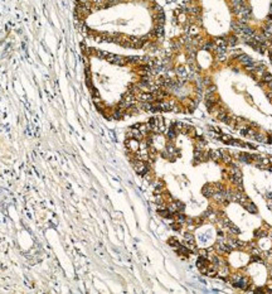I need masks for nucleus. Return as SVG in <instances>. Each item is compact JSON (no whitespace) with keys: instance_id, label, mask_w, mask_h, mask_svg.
<instances>
[{"instance_id":"f257e3e1","label":"nucleus","mask_w":272,"mask_h":294,"mask_svg":"<svg viewBox=\"0 0 272 294\" xmlns=\"http://www.w3.org/2000/svg\"><path fill=\"white\" fill-rule=\"evenodd\" d=\"M249 283H251V282H249V279L243 275V277L241 278L238 282H233V283H232V285H233L234 288H237V289H241V290H246Z\"/></svg>"},{"instance_id":"f03ea898","label":"nucleus","mask_w":272,"mask_h":294,"mask_svg":"<svg viewBox=\"0 0 272 294\" xmlns=\"http://www.w3.org/2000/svg\"><path fill=\"white\" fill-rule=\"evenodd\" d=\"M219 151H221V160L226 164V166H229V164L233 163V157H232V154L227 149H219Z\"/></svg>"},{"instance_id":"7ed1b4c3","label":"nucleus","mask_w":272,"mask_h":294,"mask_svg":"<svg viewBox=\"0 0 272 294\" xmlns=\"http://www.w3.org/2000/svg\"><path fill=\"white\" fill-rule=\"evenodd\" d=\"M236 61L239 62V63L242 65L243 67H244V66H248V65H253V63L256 62L255 60H252L248 54H246V53H242V54H239L237 58H236Z\"/></svg>"},{"instance_id":"20e7f679","label":"nucleus","mask_w":272,"mask_h":294,"mask_svg":"<svg viewBox=\"0 0 272 294\" xmlns=\"http://www.w3.org/2000/svg\"><path fill=\"white\" fill-rule=\"evenodd\" d=\"M214 193H216V188H214V186H213V184L207 183V184L203 186V188H202V194L204 196V197L212 198V196L214 194Z\"/></svg>"},{"instance_id":"39448f33","label":"nucleus","mask_w":272,"mask_h":294,"mask_svg":"<svg viewBox=\"0 0 272 294\" xmlns=\"http://www.w3.org/2000/svg\"><path fill=\"white\" fill-rule=\"evenodd\" d=\"M241 163H244V164H251L252 163V154L246 153V151H241L238 158H237Z\"/></svg>"},{"instance_id":"423d86ee","label":"nucleus","mask_w":272,"mask_h":294,"mask_svg":"<svg viewBox=\"0 0 272 294\" xmlns=\"http://www.w3.org/2000/svg\"><path fill=\"white\" fill-rule=\"evenodd\" d=\"M267 138H268V135L265 134L263 131H256L252 139L256 141H261V143H267Z\"/></svg>"},{"instance_id":"0eeeda50","label":"nucleus","mask_w":272,"mask_h":294,"mask_svg":"<svg viewBox=\"0 0 272 294\" xmlns=\"http://www.w3.org/2000/svg\"><path fill=\"white\" fill-rule=\"evenodd\" d=\"M267 232H268V231L262 226V227H260V229H256L255 231H253V236H255L256 239H263V237L267 236Z\"/></svg>"},{"instance_id":"6e6552de","label":"nucleus","mask_w":272,"mask_h":294,"mask_svg":"<svg viewBox=\"0 0 272 294\" xmlns=\"http://www.w3.org/2000/svg\"><path fill=\"white\" fill-rule=\"evenodd\" d=\"M209 151V159L213 160V162H219L221 160V151L219 149H212L208 150Z\"/></svg>"},{"instance_id":"1a4fd4ad","label":"nucleus","mask_w":272,"mask_h":294,"mask_svg":"<svg viewBox=\"0 0 272 294\" xmlns=\"http://www.w3.org/2000/svg\"><path fill=\"white\" fill-rule=\"evenodd\" d=\"M243 208L246 210L247 212H249V213H253V215H256V213H258V208L256 207V204L253 203L252 201H249V202H247L246 204L243 206Z\"/></svg>"},{"instance_id":"9d476101","label":"nucleus","mask_w":272,"mask_h":294,"mask_svg":"<svg viewBox=\"0 0 272 294\" xmlns=\"http://www.w3.org/2000/svg\"><path fill=\"white\" fill-rule=\"evenodd\" d=\"M226 41H227L228 47H234V46H237V43H238V37L236 34H231V35H227Z\"/></svg>"},{"instance_id":"9b49d317","label":"nucleus","mask_w":272,"mask_h":294,"mask_svg":"<svg viewBox=\"0 0 272 294\" xmlns=\"http://www.w3.org/2000/svg\"><path fill=\"white\" fill-rule=\"evenodd\" d=\"M227 231L229 232V235H233V236H237V235L241 234L239 227H238L237 225H234V224H232V225L228 227V229H227Z\"/></svg>"},{"instance_id":"f8f14e48","label":"nucleus","mask_w":272,"mask_h":294,"mask_svg":"<svg viewBox=\"0 0 272 294\" xmlns=\"http://www.w3.org/2000/svg\"><path fill=\"white\" fill-rule=\"evenodd\" d=\"M261 81L262 82H265L266 85L268 83V82H271L272 81V73L271 72H268V71H265L263 72V75H262V77H261Z\"/></svg>"},{"instance_id":"ddd939ff","label":"nucleus","mask_w":272,"mask_h":294,"mask_svg":"<svg viewBox=\"0 0 272 294\" xmlns=\"http://www.w3.org/2000/svg\"><path fill=\"white\" fill-rule=\"evenodd\" d=\"M168 244H169V246H171V247L174 249V250H176V249L180 246V244H181V242L178 241V240H176L175 237H170V239L168 240Z\"/></svg>"},{"instance_id":"4468645a","label":"nucleus","mask_w":272,"mask_h":294,"mask_svg":"<svg viewBox=\"0 0 272 294\" xmlns=\"http://www.w3.org/2000/svg\"><path fill=\"white\" fill-rule=\"evenodd\" d=\"M216 91H217V86L212 83V85H209V86L206 87V91H204V96H206V95H213V93H216Z\"/></svg>"},{"instance_id":"2eb2a0df","label":"nucleus","mask_w":272,"mask_h":294,"mask_svg":"<svg viewBox=\"0 0 272 294\" xmlns=\"http://www.w3.org/2000/svg\"><path fill=\"white\" fill-rule=\"evenodd\" d=\"M217 139L222 140L223 143H227V141L231 140V139H233V138H232V135H229V134H219V135H218Z\"/></svg>"},{"instance_id":"dca6fc26","label":"nucleus","mask_w":272,"mask_h":294,"mask_svg":"<svg viewBox=\"0 0 272 294\" xmlns=\"http://www.w3.org/2000/svg\"><path fill=\"white\" fill-rule=\"evenodd\" d=\"M183 237H184V241H191V240H194V236H193V232L191 231H186V232H184V235H183Z\"/></svg>"},{"instance_id":"f3484780","label":"nucleus","mask_w":272,"mask_h":294,"mask_svg":"<svg viewBox=\"0 0 272 294\" xmlns=\"http://www.w3.org/2000/svg\"><path fill=\"white\" fill-rule=\"evenodd\" d=\"M249 261L251 262H261V264H263L265 260H262L261 255H252L251 259H249Z\"/></svg>"},{"instance_id":"a211bd4d","label":"nucleus","mask_w":272,"mask_h":294,"mask_svg":"<svg viewBox=\"0 0 272 294\" xmlns=\"http://www.w3.org/2000/svg\"><path fill=\"white\" fill-rule=\"evenodd\" d=\"M198 255L208 259V250H206V249H198Z\"/></svg>"},{"instance_id":"6ab92c4d","label":"nucleus","mask_w":272,"mask_h":294,"mask_svg":"<svg viewBox=\"0 0 272 294\" xmlns=\"http://www.w3.org/2000/svg\"><path fill=\"white\" fill-rule=\"evenodd\" d=\"M194 224H195V226H202L203 224H204V219H203V217L202 216H200V217H197V219H194Z\"/></svg>"},{"instance_id":"aec40b11","label":"nucleus","mask_w":272,"mask_h":294,"mask_svg":"<svg viewBox=\"0 0 272 294\" xmlns=\"http://www.w3.org/2000/svg\"><path fill=\"white\" fill-rule=\"evenodd\" d=\"M266 86H267V87H268V90H272V81H271V82H268V83H267V85H266Z\"/></svg>"},{"instance_id":"412c9836","label":"nucleus","mask_w":272,"mask_h":294,"mask_svg":"<svg viewBox=\"0 0 272 294\" xmlns=\"http://www.w3.org/2000/svg\"><path fill=\"white\" fill-rule=\"evenodd\" d=\"M267 236H268L270 239H272V230L270 231V232H267Z\"/></svg>"},{"instance_id":"4be33fe9","label":"nucleus","mask_w":272,"mask_h":294,"mask_svg":"<svg viewBox=\"0 0 272 294\" xmlns=\"http://www.w3.org/2000/svg\"><path fill=\"white\" fill-rule=\"evenodd\" d=\"M268 14H272V3L270 4V11H268Z\"/></svg>"},{"instance_id":"5701e85b","label":"nucleus","mask_w":272,"mask_h":294,"mask_svg":"<svg viewBox=\"0 0 272 294\" xmlns=\"http://www.w3.org/2000/svg\"><path fill=\"white\" fill-rule=\"evenodd\" d=\"M267 197H268V198H272V193L268 192V193H267Z\"/></svg>"},{"instance_id":"b1692460","label":"nucleus","mask_w":272,"mask_h":294,"mask_svg":"<svg viewBox=\"0 0 272 294\" xmlns=\"http://www.w3.org/2000/svg\"><path fill=\"white\" fill-rule=\"evenodd\" d=\"M270 278L272 279V266H271V270H270Z\"/></svg>"},{"instance_id":"393cba45","label":"nucleus","mask_w":272,"mask_h":294,"mask_svg":"<svg viewBox=\"0 0 272 294\" xmlns=\"http://www.w3.org/2000/svg\"><path fill=\"white\" fill-rule=\"evenodd\" d=\"M271 3H272V0H271Z\"/></svg>"}]
</instances>
